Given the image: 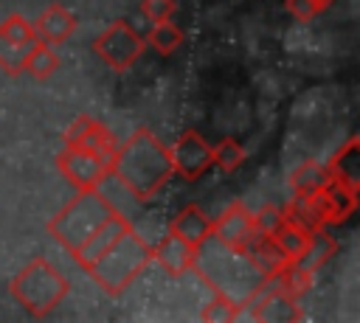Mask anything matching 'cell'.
I'll return each mask as SVG.
<instances>
[{
  "label": "cell",
  "instance_id": "1",
  "mask_svg": "<svg viewBox=\"0 0 360 323\" xmlns=\"http://www.w3.org/2000/svg\"><path fill=\"white\" fill-rule=\"evenodd\" d=\"M110 174L129 191L135 202H149L174 177L172 152L152 129L138 126L124 143H118Z\"/></svg>",
  "mask_w": 360,
  "mask_h": 323
},
{
  "label": "cell",
  "instance_id": "2",
  "mask_svg": "<svg viewBox=\"0 0 360 323\" xmlns=\"http://www.w3.org/2000/svg\"><path fill=\"white\" fill-rule=\"evenodd\" d=\"M115 211L118 208L98 188H79L76 197L59 208V213H53L45 228L48 236H53V242L73 256Z\"/></svg>",
  "mask_w": 360,
  "mask_h": 323
},
{
  "label": "cell",
  "instance_id": "3",
  "mask_svg": "<svg viewBox=\"0 0 360 323\" xmlns=\"http://www.w3.org/2000/svg\"><path fill=\"white\" fill-rule=\"evenodd\" d=\"M152 261V247L143 242V236L135 233V228H127L96 261L84 267V272L107 292V295H121Z\"/></svg>",
  "mask_w": 360,
  "mask_h": 323
},
{
  "label": "cell",
  "instance_id": "4",
  "mask_svg": "<svg viewBox=\"0 0 360 323\" xmlns=\"http://www.w3.org/2000/svg\"><path fill=\"white\" fill-rule=\"evenodd\" d=\"M70 292V281L42 256L31 258L11 281H8V295L31 315V317H45L51 315Z\"/></svg>",
  "mask_w": 360,
  "mask_h": 323
},
{
  "label": "cell",
  "instance_id": "5",
  "mask_svg": "<svg viewBox=\"0 0 360 323\" xmlns=\"http://www.w3.org/2000/svg\"><path fill=\"white\" fill-rule=\"evenodd\" d=\"M146 51L143 34L135 31L127 20H112L96 39H93V53L115 73H127Z\"/></svg>",
  "mask_w": 360,
  "mask_h": 323
},
{
  "label": "cell",
  "instance_id": "6",
  "mask_svg": "<svg viewBox=\"0 0 360 323\" xmlns=\"http://www.w3.org/2000/svg\"><path fill=\"white\" fill-rule=\"evenodd\" d=\"M211 239L219 247H225L228 253L245 256L250 250V244L259 239L256 225H253V213L248 211V205L239 199L225 205V211L217 219H211Z\"/></svg>",
  "mask_w": 360,
  "mask_h": 323
},
{
  "label": "cell",
  "instance_id": "7",
  "mask_svg": "<svg viewBox=\"0 0 360 323\" xmlns=\"http://www.w3.org/2000/svg\"><path fill=\"white\" fill-rule=\"evenodd\" d=\"M56 169L59 174L79 191V188H98L107 177H110V169L90 152V149H82V146H62L56 152Z\"/></svg>",
  "mask_w": 360,
  "mask_h": 323
},
{
  "label": "cell",
  "instance_id": "8",
  "mask_svg": "<svg viewBox=\"0 0 360 323\" xmlns=\"http://www.w3.org/2000/svg\"><path fill=\"white\" fill-rule=\"evenodd\" d=\"M169 152L174 174H180V180L186 183H197L211 169V143L197 129H183L174 146H169Z\"/></svg>",
  "mask_w": 360,
  "mask_h": 323
},
{
  "label": "cell",
  "instance_id": "9",
  "mask_svg": "<svg viewBox=\"0 0 360 323\" xmlns=\"http://www.w3.org/2000/svg\"><path fill=\"white\" fill-rule=\"evenodd\" d=\"M315 205H318L323 228H335V225L349 222V216L357 211V191L338 183V180H329L315 194Z\"/></svg>",
  "mask_w": 360,
  "mask_h": 323
},
{
  "label": "cell",
  "instance_id": "10",
  "mask_svg": "<svg viewBox=\"0 0 360 323\" xmlns=\"http://www.w3.org/2000/svg\"><path fill=\"white\" fill-rule=\"evenodd\" d=\"M31 25H34L39 42L56 48V45H65V42L76 34L79 20H76V14H73L68 6H62V3H51V6H45V8L37 14V20H34Z\"/></svg>",
  "mask_w": 360,
  "mask_h": 323
},
{
  "label": "cell",
  "instance_id": "11",
  "mask_svg": "<svg viewBox=\"0 0 360 323\" xmlns=\"http://www.w3.org/2000/svg\"><path fill=\"white\" fill-rule=\"evenodd\" d=\"M197 258H200V250L191 247L186 239H180L172 230L152 247V261H158L172 278H180V275L191 272L194 264H197Z\"/></svg>",
  "mask_w": 360,
  "mask_h": 323
},
{
  "label": "cell",
  "instance_id": "12",
  "mask_svg": "<svg viewBox=\"0 0 360 323\" xmlns=\"http://www.w3.org/2000/svg\"><path fill=\"white\" fill-rule=\"evenodd\" d=\"M169 230L177 233L180 239H186L191 247L202 250V247L211 242V216H208L197 202H188V205H183V208L172 216Z\"/></svg>",
  "mask_w": 360,
  "mask_h": 323
},
{
  "label": "cell",
  "instance_id": "13",
  "mask_svg": "<svg viewBox=\"0 0 360 323\" xmlns=\"http://www.w3.org/2000/svg\"><path fill=\"white\" fill-rule=\"evenodd\" d=\"M127 228H132V222H129L121 211H115V213H112V216H110V219H107V222H104V225H101V228H98V230H96V233H93V236H90L73 256H70V258L84 270V267H87L90 261H96V258H98V256H101V253H104V250H107V247H110Z\"/></svg>",
  "mask_w": 360,
  "mask_h": 323
},
{
  "label": "cell",
  "instance_id": "14",
  "mask_svg": "<svg viewBox=\"0 0 360 323\" xmlns=\"http://www.w3.org/2000/svg\"><path fill=\"white\" fill-rule=\"evenodd\" d=\"M329 166V174L332 180L349 185V188H360V140L357 138H349L335 154L332 160L326 163Z\"/></svg>",
  "mask_w": 360,
  "mask_h": 323
},
{
  "label": "cell",
  "instance_id": "15",
  "mask_svg": "<svg viewBox=\"0 0 360 323\" xmlns=\"http://www.w3.org/2000/svg\"><path fill=\"white\" fill-rule=\"evenodd\" d=\"M335 253H338V242H335V236H329V228H315L312 236H309L307 250H304L292 264H295L298 270L315 275V272H318Z\"/></svg>",
  "mask_w": 360,
  "mask_h": 323
},
{
  "label": "cell",
  "instance_id": "16",
  "mask_svg": "<svg viewBox=\"0 0 360 323\" xmlns=\"http://www.w3.org/2000/svg\"><path fill=\"white\" fill-rule=\"evenodd\" d=\"M329 180H332V174H329V166L326 163H321V160H304L301 166H295L290 171V180L287 183H290L292 197H312Z\"/></svg>",
  "mask_w": 360,
  "mask_h": 323
},
{
  "label": "cell",
  "instance_id": "17",
  "mask_svg": "<svg viewBox=\"0 0 360 323\" xmlns=\"http://www.w3.org/2000/svg\"><path fill=\"white\" fill-rule=\"evenodd\" d=\"M309 236H312V230H307V228H301V225H295L292 219H281V225L267 236L278 250H281V256L287 258V261H295L304 250H307V244H309Z\"/></svg>",
  "mask_w": 360,
  "mask_h": 323
},
{
  "label": "cell",
  "instance_id": "18",
  "mask_svg": "<svg viewBox=\"0 0 360 323\" xmlns=\"http://www.w3.org/2000/svg\"><path fill=\"white\" fill-rule=\"evenodd\" d=\"M59 70V53L53 51V45H45V42H34L25 53V65H22V73L34 76L37 81H48L53 73Z\"/></svg>",
  "mask_w": 360,
  "mask_h": 323
},
{
  "label": "cell",
  "instance_id": "19",
  "mask_svg": "<svg viewBox=\"0 0 360 323\" xmlns=\"http://www.w3.org/2000/svg\"><path fill=\"white\" fill-rule=\"evenodd\" d=\"M143 39H146V45H149L158 56H172V53L183 45L186 31H183L177 22L163 20V22H152V28H149V34H146Z\"/></svg>",
  "mask_w": 360,
  "mask_h": 323
},
{
  "label": "cell",
  "instance_id": "20",
  "mask_svg": "<svg viewBox=\"0 0 360 323\" xmlns=\"http://www.w3.org/2000/svg\"><path fill=\"white\" fill-rule=\"evenodd\" d=\"M239 306L242 303L233 295H228L222 289H214V298L202 306L200 320H205V323H233V320H239Z\"/></svg>",
  "mask_w": 360,
  "mask_h": 323
},
{
  "label": "cell",
  "instance_id": "21",
  "mask_svg": "<svg viewBox=\"0 0 360 323\" xmlns=\"http://www.w3.org/2000/svg\"><path fill=\"white\" fill-rule=\"evenodd\" d=\"M245 163V149L236 138H222L219 143L211 146V166H217L225 174H233Z\"/></svg>",
  "mask_w": 360,
  "mask_h": 323
},
{
  "label": "cell",
  "instance_id": "22",
  "mask_svg": "<svg viewBox=\"0 0 360 323\" xmlns=\"http://www.w3.org/2000/svg\"><path fill=\"white\" fill-rule=\"evenodd\" d=\"M101 129V121L98 118H90V115H76L68 129H65V143L68 146H82V149H93V140Z\"/></svg>",
  "mask_w": 360,
  "mask_h": 323
},
{
  "label": "cell",
  "instance_id": "23",
  "mask_svg": "<svg viewBox=\"0 0 360 323\" xmlns=\"http://www.w3.org/2000/svg\"><path fill=\"white\" fill-rule=\"evenodd\" d=\"M0 34L6 39H11L14 45H22V48H31L37 42V31L34 25L22 17V14H8L3 22H0Z\"/></svg>",
  "mask_w": 360,
  "mask_h": 323
},
{
  "label": "cell",
  "instance_id": "24",
  "mask_svg": "<svg viewBox=\"0 0 360 323\" xmlns=\"http://www.w3.org/2000/svg\"><path fill=\"white\" fill-rule=\"evenodd\" d=\"M25 53H28V48H22V45H14L11 39H6V37L0 34V70H3L6 76H11V79L22 76Z\"/></svg>",
  "mask_w": 360,
  "mask_h": 323
},
{
  "label": "cell",
  "instance_id": "25",
  "mask_svg": "<svg viewBox=\"0 0 360 323\" xmlns=\"http://www.w3.org/2000/svg\"><path fill=\"white\" fill-rule=\"evenodd\" d=\"M107 169L112 166V160H115V152H118V138H115V132L107 126V124H101V129H98V135H96V140H93V149H90Z\"/></svg>",
  "mask_w": 360,
  "mask_h": 323
},
{
  "label": "cell",
  "instance_id": "26",
  "mask_svg": "<svg viewBox=\"0 0 360 323\" xmlns=\"http://www.w3.org/2000/svg\"><path fill=\"white\" fill-rule=\"evenodd\" d=\"M281 219H284V208H278V205H264V208H259V211L253 213L256 233H259V236H270V233L281 225Z\"/></svg>",
  "mask_w": 360,
  "mask_h": 323
},
{
  "label": "cell",
  "instance_id": "27",
  "mask_svg": "<svg viewBox=\"0 0 360 323\" xmlns=\"http://www.w3.org/2000/svg\"><path fill=\"white\" fill-rule=\"evenodd\" d=\"M141 14L149 20V25L172 20L177 14V0H141Z\"/></svg>",
  "mask_w": 360,
  "mask_h": 323
},
{
  "label": "cell",
  "instance_id": "28",
  "mask_svg": "<svg viewBox=\"0 0 360 323\" xmlns=\"http://www.w3.org/2000/svg\"><path fill=\"white\" fill-rule=\"evenodd\" d=\"M284 11L298 22H309L318 14H323V8L315 0H284Z\"/></svg>",
  "mask_w": 360,
  "mask_h": 323
},
{
  "label": "cell",
  "instance_id": "29",
  "mask_svg": "<svg viewBox=\"0 0 360 323\" xmlns=\"http://www.w3.org/2000/svg\"><path fill=\"white\" fill-rule=\"evenodd\" d=\"M315 3H318V6H321V8H323V11H326V8H329V6H332V3H335V0H315Z\"/></svg>",
  "mask_w": 360,
  "mask_h": 323
}]
</instances>
